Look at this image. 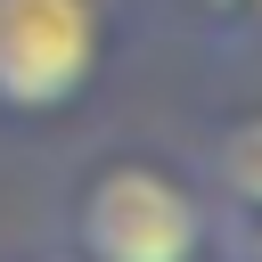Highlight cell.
Wrapping results in <instances>:
<instances>
[{
  "instance_id": "obj_1",
  "label": "cell",
  "mask_w": 262,
  "mask_h": 262,
  "mask_svg": "<svg viewBox=\"0 0 262 262\" xmlns=\"http://www.w3.org/2000/svg\"><path fill=\"white\" fill-rule=\"evenodd\" d=\"M74 246L82 262H196L205 205L164 164H106L74 196Z\"/></svg>"
},
{
  "instance_id": "obj_2",
  "label": "cell",
  "mask_w": 262,
  "mask_h": 262,
  "mask_svg": "<svg viewBox=\"0 0 262 262\" xmlns=\"http://www.w3.org/2000/svg\"><path fill=\"white\" fill-rule=\"evenodd\" d=\"M98 74V0H0V115H57Z\"/></svg>"
},
{
  "instance_id": "obj_3",
  "label": "cell",
  "mask_w": 262,
  "mask_h": 262,
  "mask_svg": "<svg viewBox=\"0 0 262 262\" xmlns=\"http://www.w3.org/2000/svg\"><path fill=\"white\" fill-rule=\"evenodd\" d=\"M213 172H221V188H229V196H246V205L262 213V115H254V123H237V131L221 139Z\"/></svg>"
},
{
  "instance_id": "obj_4",
  "label": "cell",
  "mask_w": 262,
  "mask_h": 262,
  "mask_svg": "<svg viewBox=\"0 0 262 262\" xmlns=\"http://www.w3.org/2000/svg\"><path fill=\"white\" fill-rule=\"evenodd\" d=\"M254 262H262V221H254Z\"/></svg>"
},
{
  "instance_id": "obj_5",
  "label": "cell",
  "mask_w": 262,
  "mask_h": 262,
  "mask_svg": "<svg viewBox=\"0 0 262 262\" xmlns=\"http://www.w3.org/2000/svg\"><path fill=\"white\" fill-rule=\"evenodd\" d=\"M205 8H237V0H205Z\"/></svg>"
}]
</instances>
